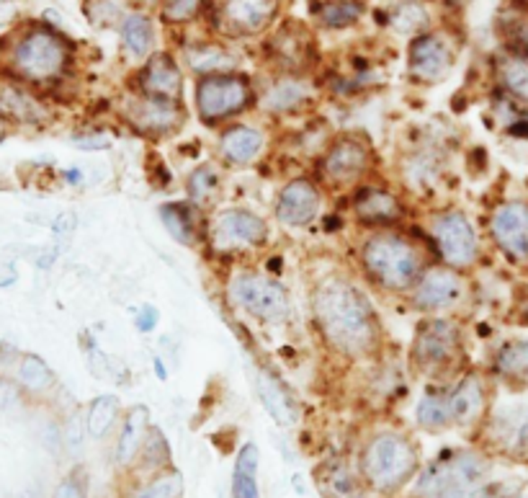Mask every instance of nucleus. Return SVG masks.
<instances>
[{"instance_id": "obj_1", "label": "nucleus", "mask_w": 528, "mask_h": 498, "mask_svg": "<svg viewBox=\"0 0 528 498\" xmlns=\"http://www.w3.org/2000/svg\"><path fill=\"white\" fill-rule=\"evenodd\" d=\"M317 341L340 361H374L384 351V325L369 292L346 271H328L310 287Z\"/></svg>"}, {"instance_id": "obj_2", "label": "nucleus", "mask_w": 528, "mask_h": 498, "mask_svg": "<svg viewBox=\"0 0 528 498\" xmlns=\"http://www.w3.org/2000/svg\"><path fill=\"white\" fill-rule=\"evenodd\" d=\"M436 263L431 243L410 227L361 233L356 243V269L369 289L384 298L408 299L415 284Z\"/></svg>"}, {"instance_id": "obj_3", "label": "nucleus", "mask_w": 528, "mask_h": 498, "mask_svg": "<svg viewBox=\"0 0 528 498\" xmlns=\"http://www.w3.org/2000/svg\"><path fill=\"white\" fill-rule=\"evenodd\" d=\"M356 467L366 491L382 498H397L423 470V455L410 431L379 426L361 441Z\"/></svg>"}, {"instance_id": "obj_4", "label": "nucleus", "mask_w": 528, "mask_h": 498, "mask_svg": "<svg viewBox=\"0 0 528 498\" xmlns=\"http://www.w3.org/2000/svg\"><path fill=\"white\" fill-rule=\"evenodd\" d=\"M408 364L428 382H451L467 369L464 328L453 316H423L415 325Z\"/></svg>"}, {"instance_id": "obj_5", "label": "nucleus", "mask_w": 528, "mask_h": 498, "mask_svg": "<svg viewBox=\"0 0 528 498\" xmlns=\"http://www.w3.org/2000/svg\"><path fill=\"white\" fill-rule=\"evenodd\" d=\"M73 65V47L52 26H29L8 49V76L31 88H55L67 78Z\"/></svg>"}, {"instance_id": "obj_6", "label": "nucleus", "mask_w": 528, "mask_h": 498, "mask_svg": "<svg viewBox=\"0 0 528 498\" xmlns=\"http://www.w3.org/2000/svg\"><path fill=\"white\" fill-rule=\"evenodd\" d=\"M492 458L482 447L446 449L423 465L412 483V496L418 498H477L488 485Z\"/></svg>"}, {"instance_id": "obj_7", "label": "nucleus", "mask_w": 528, "mask_h": 498, "mask_svg": "<svg viewBox=\"0 0 528 498\" xmlns=\"http://www.w3.org/2000/svg\"><path fill=\"white\" fill-rule=\"evenodd\" d=\"M379 156L372 140L361 132H338L314 160V179L330 194H353L364 183L376 181Z\"/></svg>"}, {"instance_id": "obj_8", "label": "nucleus", "mask_w": 528, "mask_h": 498, "mask_svg": "<svg viewBox=\"0 0 528 498\" xmlns=\"http://www.w3.org/2000/svg\"><path fill=\"white\" fill-rule=\"evenodd\" d=\"M426 240L438 263L471 274L482 261V238L467 209L456 204L433 207L423 219Z\"/></svg>"}, {"instance_id": "obj_9", "label": "nucleus", "mask_w": 528, "mask_h": 498, "mask_svg": "<svg viewBox=\"0 0 528 498\" xmlns=\"http://www.w3.org/2000/svg\"><path fill=\"white\" fill-rule=\"evenodd\" d=\"M224 299L242 318L278 325L292 316V295L284 281L253 266H237L224 281Z\"/></svg>"}, {"instance_id": "obj_10", "label": "nucleus", "mask_w": 528, "mask_h": 498, "mask_svg": "<svg viewBox=\"0 0 528 498\" xmlns=\"http://www.w3.org/2000/svg\"><path fill=\"white\" fill-rule=\"evenodd\" d=\"M258 103V88L245 73H219L196 78L194 109L204 127L222 129L233 121H240Z\"/></svg>"}, {"instance_id": "obj_11", "label": "nucleus", "mask_w": 528, "mask_h": 498, "mask_svg": "<svg viewBox=\"0 0 528 498\" xmlns=\"http://www.w3.org/2000/svg\"><path fill=\"white\" fill-rule=\"evenodd\" d=\"M271 225L248 207H219L207 219V245L222 259H242L268 248Z\"/></svg>"}, {"instance_id": "obj_12", "label": "nucleus", "mask_w": 528, "mask_h": 498, "mask_svg": "<svg viewBox=\"0 0 528 498\" xmlns=\"http://www.w3.org/2000/svg\"><path fill=\"white\" fill-rule=\"evenodd\" d=\"M471 298L470 274L444 263H431L408 295V307L420 316H459Z\"/></svg>"}, {"instance_id": "obj_13", "label": "nucleus", "mask_w": 528, "mask_h": 498, "mask_svg": "<svg viewBox=\"0 0 528 498\" xmlns=\"http://www.w3.org/2000/svg\"><path fill=\"white\" fill-rule=\"evenodd\" d=\"M119 117L132 135H137L142 140L163 142L173 140L176 135L183 132V127L189 121V111H186L183 101L129 93L119 106Z\"/></svg>"}, {"instance_id": "obj_14", "label": "nucleus", "mask_w": 528, "mask_h": 498, "mask_svg": "<svg viewBox=\"0 0 528 498\" xmlns=\"http://www.w3.org/2000/svg\"><path fill=\"white\" fill-rule=\"evenodd\" d=\"M348 215L361 233L405 227L412 218V207L402 191L390 183L369 181L348 194Z\"/></svg>"}, {"instance_id": "obj_15", "label": "nucleus", "mask_w": 528, "mask_h": 498, "mask_svg": "<svg viewBox=\"0 0 528 498\" xmlns=\"http://www.w3.org/2000/svg\"><path fill=\"white\" fill-rule=\"evenodd\" d=\"M446 393H449L451 426L456 431L480 437L492 411V387L488 375L482 369L467 367L459 378L446 382Z\"/></svg>"}, {"instance_id": "obj_16", "label": "nucleus", "mask_w": 528, "mask_h": 498, "mask_svg": "<svg viewBox=\"0 0 528 498\" xmlns=\"http://www.w3.org/2000/svg\"><path fill=\"white\" fill-rule=\"evenodd\" d=\"M320 101V88L310 76L278 73L263 88H258L255 109L271 120H292L304 117Z\"/></svg>"}, {"instance_id": "obj_17", "label": "nucleus", "mask_w": 528, "mask_h": 498, "mask_svg": "<svg viewBox=\"0 0 528 498\" xmlns=\"http://www.w3.org/2000/svg\"><path fill=\"white\" fill-rule=\"evenodd\" d=\"M325 189L312 173H299L284 181L274 197V219L286 230H307L322 215Z\"/></svg>"}, {"instance_id": "obj_18", "label": "nucleus", "mask_w": 528, "mask_h": 498, "mask_svg": "<svg viewBox=\"0 0 528 498\" xmlns=\"http://www.w3.org/2000/svg\"><path fill=\"white\" fill-rule=\"evenodd\" d=\"M488 238L508 263H528V200L497 201L488 215Z\"/></svg>"}, {"instance_id": "obj_19", "label": "nucleus", "mask_w": 528, "mask_h": 498, "mask_svg": "<svg viewBox=\"0 0 528 498\" xmlns=\"http://www.w3.org/2000/svg\"><path fill=\"white\" fill-rule=\"evenodd\" d=\"M480 439L489 458L528 459V405H492Z\"/></svg>"}, {"instance_id": "obj_20", "label": "nucleus", "mask_w": 528, "mask_h": 498, "mask_svg": "<svg viewBox=\"0 0 528 498\" xmlns=\"http://www.w3.org/2000/svg\"><path fill=\"white\" fill-rule=\"evenodd\" d=\"M268 145H271V135L266 127H258L253 121H233L216 129V163L230 171L253 168L268 153Z\"/></svg>"}, {"instance_id": "obj_21", "label": "nucleus", "mask_w": 528, "mask_h": 498, "mask_svg": "<svg viewBox=\"0 0 528 498\" xmlns=\"http://www.w3.org/2000/svg\"><path fill=\"white\" fill-rule=\"evenodd\" d=\"M456 62L453 41L438 31H423L408 47V76L418 85H436L446 80Z\"/></svg>"}, {"instance_id": "obj_22", "label": "nucleus", "mask_w": 528, "mask_h": 498, "mask_svg": "<svg viewBox=\"0 0 528 498\" xmlns=\"http://www.w3.org/2000/svg\"><path fill=\"white\" fill-rule=\"evenodd\" d=\"M0 121L5 127H44L52 121V109L37 88L5 76L0 78Z\"/></svg>"}, {"instance_id": "obj_23", "label": "nucleus", "mask_w": 528, "mask_h": 498, "mask_svg": "<svg viewBox=\"0 0 528 498\" xmlns=\"http://www.w3.org/2000/svg\"><path fill=\"white\" fill-rule=\"evenodd\" d=\"M132 93L153 99L183 101V67L168 52H155L139 65L132 78Z\"/></svg>"}, {"instance_id": "obj_24", "label": "nucleus", "mask_w": 528, "mask_h": 498, "mask_svg": "<svg viewBox=\"0 0 528 498\" xmlns=\"http://www.w3.org/2000/svg\"><path fill=\"white\" fill-rule=\"evenodd\" d=\"M278 0H224L216 21L233 37H255L276 21Z\"/></svg>"}, {"instance_id": "obj_25", "label": "nucleus", "mask_w": 528, "mask_h": 498, "mask_svg": "<svg viewBox=\"0 0 528 498\" xmlns=\"http://www.w3.org/2000/svg\"><path fill=\"white\" fill-rule=\"evenodd\" d=\"M153 426V416L147 405H132L124 411V416L119 421V429L114 431V449H111V459L117 465V470H129L137 459L139 449L145 444V437Z\"/></svg>"}, {"instance_id": "obj_26", "label": "nucleus", "mask_w": 528, "mask_h": 498, "mask_svg": "<svg viewBox=\"0 0 528 498\" xmlns=\"http://www.w3.org/2000/svg\"><path fill=\"white\" fill-rule=\"evenodd\" d=\"M183 191H186V201H191L196 209L212 215L222 207V197H224V168L215 160L198 163L183 181Z\"/></svg>"}, {"instance_id": "obj_27", "label": "nucleus", "mask_w": 528, "mask_h": 498, "mask_svg": "<svg viewBox=\"0 0 528 498\" xmlns=\"http://www.w3.org/2000/svg\"><path fill=\"white\" fill-rule=\"evenodd\" d=\"M157 215L163 219V227L168 230V236L186 245V248H196L201 240H207V219L201 209H196L191 201H165Z\"/></svg>"}, {"instance_id": "obj_28", "label": "nucleus", "mask_w": 528, "mask_h": 498, "mask_svg": "<svg viewBox=\"0 0 528 498\" xmlns=\"http://www.w3.org/2000/svg\"><path fill=\"white\" fill-rule=\"evenodd\" d=\"M271 60L276 62L278 73L292 76H307L314 62V47L310 34L299 31L296 26H286L271 40Z\"/></svg>"}, {"instance_id": "obj_29", "label": "nucleus", "mask_w": 528, "mask_h": 498, "mask_svg": "<svg viewBox=\"0 0 528 498\" xmlns=\"http://www.w3.org/2000/svg\"><path fill=\"white\" fill-rule=\"evenodd\" d=\"M492 378L510 387H528V339H513L500 343L489 361Z\"/></svg>"}, {"instance_id": "obj_30", "label": "nucleus", "mask_w": 528, "mask_h": 498, "mask_svg": "<svg viewBox=\"0 0 528 498\" xmlns=\"http://www.w3.org/2000/svg\"><path fill=\"white\" fill-rule=\"evenodd\" d=\"M317 485L325 498H364V480L356 462L338 458L325 462L317 473Z\"/></svg>"}, {"instance_id": "obj_31", "label": "nucleus", "mask_w": 528, "mask_h": 498, "mask_svg": "<svg viewBox=\"0 0 528 498\" xmlns=\"http://www.w3.org/2000/svg\"><path fill=\"white\" fill-rule=\"evenodd\" d=\"M415 426L428 434H444V431L453 429L446 382H428L420 400L415 403Z\"/></svg>"}, {"instance_id": "obj_32", "label": "nucleus", "mask_w": 528, "mask_h": 498, "mask_svg": "<svg viewBox=\"0 0 528 498\" xmlns=\"http://www.w3.org/2000/svg\"><path fill=\"white\" fill-rule=\"evenodd\" d=\"M119 34H121V47L124 52L132 58V60H150L155 52V26L147 13L142 11H135V13H127L121 23H119Z\"/></svg>"}, {"instance_id": "obj_33", "label": "nucleus", "mask_w": 528, "mask_h": 498, "mask_svg": "<svg viewBox=\"0 0 528 498\" xmlns=\"http://www.w3.org/2000/svg\"><path fill=\"white\" fill-rule=\"evenodd\" d=\"M16 385L29 398H49L57 393V378L52 367L37 354H21L16 361Z\"/></svg>"}, {"instance_id": "obj_34", "label": "nucleus", "mask_w": 528, "mask_h": 498, "mask_svg": "<svg viewBox=\"0 0 528 498\" xmlns=\"http://www.w3.org/2000/svg\"><path fill=\"white\" fill-rule=\"evenodd\" d=\"M183 62H186V67L194 73L196 78L219 76V73H235L237 70L235 58L222 44H215V41H198V44L186 47Z\"/></svg>"}, {"instance_id": "obj_35", "label": "nucleus", "mask_w": 528, "mask_h": 498, "mask_svg": "<svg viewBox=\"0 0 528 498\" xmlns=\"http://www.w3.org/2000/svg\"><path fill=\"white\" fill-rule=\"evenodd\" d=\"M258 470H260V449L255 441H245L233 465L230 498H263Z\"/></svg>"}, {"instance_id": "obj_36", "label": "nucleus", "mask_w": 528, "mask_h": 498, "mask_svg": "<svg viewBox=\"0 0 528 498\" xmlns=\"http://www.w3.org/2000/svg\"><path fill=\"white\" fill-rule=\"evenodd\" d=\"M168 467H173V452H171L168 437L157 426H150L137 459H135V465L127 473L132 478H145V476H153V473L168 470Z\"/></svg>"}, {"instance_id": "obj_37", "label": "nucleus", "mask_w": 528, "mask_h": 498, "mask_svg": "<svg viewBox=\"0 0 528 498\" xmlns=\"http://www.w3.org/2000/svg\"><path fill=\"white\" fill-rule=\"evenodd\" d=\"M186 496V478L176 465L160 470L145 478H132L129 491L124 498H183Z\"/></svg>"}, {"instance_id": "obj_38", "label": "nucleus", "mask_w": 528, "mask_h": 498, "mask_svg": "<svg viewBox=\"0 0 528 498\" xmlns=\"http://www.w3.org/2000/svg\"><path fill=\"white\" fill-rule=\"evenodd\" d=\"M124 416V405L119 396H98L88 403L85 408V426H88V437L93 441L109 439L119 429V421Z\"/></svg>"}, {"instance_id": "obj_39", "label": "nucleus", "mask_w": 528, "mask_h": 498, "mask_svg": "<svg viewBox=\"0 0 528 498\" xmlns=\"http://www.w3.org/2000/svg\"><path fill=\"white\" fill-rule=\"evenodd\" d=\"M258 396H260V403L266 405L268 416L278 423V426H292L294 419H296V408H294L289 393L284 390V385L266 369L258 372Z\"/></svg>"}, {"instance_id": "obj_40", "label": "nucleus", "mask_w": 528, "mask_h": 498, "mask_svg": "<svg viewBox=\"0 0 528 498\" xmlns=\"http://www.w3.org/2000/svg\"><path fill=\"white\" fill-rule=\"evenodd\" d=\"M497 80L510 99L528 103V58L510 52L508 58L497 62Z\"/></svg>"}, {"instance_id": "obj_41", "label": "nucleus", "mask_w": 528, "mask_h": 498, "mask_svg": "<svg viewBox=\"0 0 528 498\" xmlns=\"http://www.w3.org/2000/svg\"><path fill=\"white\" fill-rule=\"evenodd\" d=\"M364 16V5L356 0H328L320 5L317 19L325 29H348Z\"/></svg>"}, {"instance_id": "obj_42", "label": "nucleus", "mask_w": 528, "mask_h": 498, "mask_svg": "<svg viewBox=\"0 0 528 498\" xmlns=\"http://www.w3.org/2000/svg\"><path fill=\"white\" fill-rule=\"evenodd\" d=\"M207 0H160V19L171 26H183L198 19Z\"/></svg>"}, {"instance_id": "obj_43", "label": "nucleus", "mask_w": 528, "mask_h": 498, "mask_svg": "<svg viewBox=\"0 0 528 498\" xmlns=\"http://www.w3.org/2000/svg\"><path fill=\"white\" fill-rule=\"evenodd\" d=\"M88 437V426H85V411L75 408L67 419L62 421V449H67V455L78 458L85 447Z\"/></svg>"}, {"instance_id": "obj_44", "label": "nucleus", "mask_w": 528, "mask_h": 498, "mask_svg": "<svg viewBox=\"0 0 528 498\" xmlns=\"http://www.w3.org/2000/svg\"><path fill=\"white\" fill-rule=\"evenodd\" d=\"M392 26L397 29V31H418V29H423L426 26V11L420 8V5H415V3H405L394 16H392Z\"/></svg>"}, {"instance_id": "obj_45", "label": "nucleus", "mask_w": 528, "mask_h": 498, "mask_svg": "<svg viewBox=\"0 0 528 498\" xmlns=\"http://www.w3.org/2000/svg\"><path fill=\"white\" fill-rule=\"evenodd\" d=\"M70 145L78 150H85V153H98V150H109L114 145V135L103 132V129H88V132L73 135Z\"/></svg>"}, {"instance_id": "obj_46", "label": "nucleus", "mask_w": 528, "mask_h": 498, "mask_svg": "<svg viewBox=\"0 0 528 498\" xmlns=\"http://www.w3.org/2000/svg\"><path fill=\"white\" fill-rule=\"evenodd\" d=\"M52 498H88V480L83 473H70L55 485Z\"/></svg>"}, {"instance_id": "obj_47", "label": "nucleus", "mask_w": 528, "mask_h": 498, "mask_svg": "<svg viewBox=\"0 0 528 498\" xmlns=\"http://www.w3.org/2000/svg\"><path fill=\"white\" fill-rule=\"evenodd\" d=\"M21 396H23V390H21L16 382L0 378V414H3V411L16 408V405L21 403Z\"/></svg>"}, {"instance_id": "obj_48", "label": "nucleus", "mask_w": 528, "mask_h": 498, "mask_svg": "<svg viewBox=\"0 0 528 498\" xmlns=\"http://www.w3.org/2000/svg\"><path fill=\"white\" fill-rule=\"evenodd\" d=\"M139 333H150L157 325V310L153 305H142V310L137 313V320H135Z\"/></svg>"}, {"instance_id": "obj_49", "label": "nucleus", "mask_w": 528, "mask_h": 498, "mask_svg": "<svg viewBox=\"0 0 528 498\" xmlns=\"http://www.w3.org/2000/svg\"><path fill=\"white\" fill-rule=\"evenodd\" d=\"M19 281V266L13 259H0V289L13 287Z\"/></svg>"}, {"instance_id": "obj_50", "label": "nucleus", "mask_w": 528, "mask_h": 498, "mask_svg": "<svg viewBox=\"0 0 528 498\" xmlns=\"http://www.w3.org/2000/svg\"><path fill=\"white\" fill-rule=\"evenodd\" d=\"M73 227H75V218L73 215H59L57 222H55V233L62 236V233H73Z\"/></svg>"}, {"instance_id": "obj_51", "label": "nucleus", "mask_w": 528, "mask_h": 498, "mask_svg": "<svg viewBox=\"0 0 528 498\" xmlns=\"http://www.w3.org/2000/svg\"><path fill=\"white\" fill-rule=\"evenodd\" d=\"M5 11H8V0H0V19H3Z\"/></svg>"}, {"instance_id": "obj_52", "label": "nucleus", "mask_w": 528, "mask_h": 498, "mask_svg": "<svg viewBox=\"0 0 528 498\" xmlns=\"http://www.w3.org/2000/svg\"><path fill=\"white\" fill-rule=\"evenodd\" d=\"M5 132H8V127H5V124L0 121V142H3V138H5Z\"/></svg>"}, {"instance_id": "obj_53", "label": "nucleus", "mask_w": 528, "mask_h": 498, "mask_svg": "<svg viewBox=\"0 0 528 498\" xmlns=\"http://www.w3.org/2000/svg\"><path fill=\"white\" fill-rule=\"evenodd\" d=\"M139 3H157V0H139Z\"/></svg>"}, {"instance_id": "obj_54", "label": "nucleus", "mask_w": 528, "mask_h": 498, "mask_svg": "<svg viewBox=\"0 0 528 498\" xmlns=\"http://www.w3.org/2000/svg\"><path fill=\"white\" fill-rule=\"evenodd\" d=\"M0 367H3V349H0Z\"/></svg>"}, {"instance_id": "obj_55", "label": "nucleus", "mask_w": 528, "mask_h": 498, "mask_svg": "<svg viewBox=\"0 0 528 498\" xmlns=\"http://www.w3.org/2000/svg\"><path fill=\"white\" fill-rule=\"evenodd\" d=\"M397 498H418V496H412V494H410V496H397Z\"/></svg>"}]
</instances>
